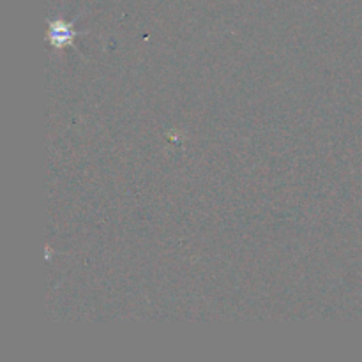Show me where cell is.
Here are the masks:
<instances>
[{
  "mask_svg": "<svg viewBox=\"0 0 362 362\" xmlns=\"http://www.w3.org/2000/svg\"><path fill=\"white\" fill-rule=\"evenodd\" d=\"M81 34H87V30L76 32L73 28V21H64L60 18H53L49 20V42L53 48H64L67 45H73L74 37Z\"/></svg>",
  "mask_w": 362,
  "mask_h": 362,
  "instance_id": "cell-1",
  "label": "cell"
}]
</instances>
